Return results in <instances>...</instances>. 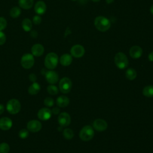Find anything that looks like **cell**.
I'll return each mask as SVG.
<instances>
[{
    "instance_id": "obj_1",
    "label": "cell",
    "mask_w": 153,
    "mask_h": 153,
    "mask_svg": "<svg viewBox=\"0 0 153 153\" xmlns=\"http://www.w3.org/2000/svg\"><path fill=\"white\" fill-rule=\"evenodd\" d=\"M96 28L100 32H106L111 27L110 21L103 16H98L94 20Z\"/></svg>"
},
{
    "instance_id": "obj_2",
    "label": "cell",
    "mask_w": 153,
    "mask_h": 153,
    "mask_svg": "<svg viewBox=\"0 0 153 153\" xmlns=\"http://www.w3.org/2000/svg\"><path fill=\"white\" fill-rule=\"evenodd\" d=\"M59 58L55 53H49L47 54L44 60L45 66L48 69H54L58 64Z\"/></svg>"
},
{
    "instance_id": "obj_3",
    "label": "cell",
    "mask_w": 153,
    "mask_h": 153,
    "mask_svg": "<svg viewBox=\"0 0 153 153\" xmlns=\"http://www.w3.org/2000/svg\"><path fill=\"white\" fill-rule=\"evenodd\" d=\"M114 62L117 67L120 69H125L128 66V60L127 57L122 52H119L115 54L114 57Z\"/></svg>"
},
{
    "instance_id": "obj_4",
    "label": "cell",
    "mask_w": 153,
    "mask_h": 153,
    "mask_svg": "<svg viewBox=\"0 0 153 153\" xmlns=\"http://www.w3.org/2000/svg\"><path fill=\"white\" fill-rule=\"evenodd\" d=\"M94 134V130L90 126H85L81 130L79 136L80 139L85 142H87L92 139Z\"/></svg>"
},
{
    "instance_id": "obj_5",
    "label": "cell",
    "mask_w": 153,
    "mask_h": 153,
    "mask_svg": "<svg viewBox=\"0 0 153 153\" xmlns=\"http://www.w3.org/2000/svg\"><path fill=\"white\" fill-rule=\"evenodd\" d=\"M6 108L10 114H16L20 111L21 105L18 100L16 99H11L7 103Z\"/></svg>"
},
{
    "instance_id": "obj_6",
    "label": "cell",
    "mask_w": 153,
    "mask_h": 153,
    "mask_svg": "<svg viewBox=\"0 0 153 153\" xmlns=\"http://www.w3.org/2000/svg\"><path fill=\"white\" fill-rule=\"evenodd\" d=\"M35 62V59L33 56L30 53H26L23 54L21 58L20 63L22 67L25 69L31 68Z\"/></svg>"
},
{
    "instance_id": "obj_7",
    "label": "cell",
    "mask_w": 153,
    "mask_h": 153,
    "mask_svg": "<svg viewBox=\"0 0 153 153\" xmlns=\"http://www.w3.org/2000/svg\"><path fill=\"white\" fill-rule=\"evenodd\" d=\"M72 86L71 80L67 77H64L60 80L59 82V88L62 93L67 94L70 92Z\"/></svg>"
},
{
    "instance_id": "obj_8",
    "label": "cell",
    "mask_w": 153,
    "mask_h": 153,
    "mask_svg": "<svg viewBox=\"0 0 153 153\" xmlns=\"http://www.w3.org/2000/svg\"><path fill=\"white\" fill-rule=\"evenodd\" d=\"M85 53V49L81 45L76 44L72 47L71 49V56L75 58H79L84 56Z\"/></svg>"
},
{
    "instance_id": "obj_9",
    "label": "cell",
    "mask_w": 153,
    "mask_h": 153,
    "mask_svg": "<svg viewBox=\"0 0 153 153\" xmlns=\"http://www.w3.org/2000/svg\"><path fill=\"white\" fill-rule=\"evenodd\" d=\"M58 123L61 127H67L71 123V117L67 112H62L58 117Z\"/></svg>"
},
{
    "instance_id": "obj_10",
    "label": "cell",
    "mask_w": 153,
    "mask_h": 153,
    "mask_svg": "<svg viewBox=\"0 0 153 153\" xmlns=\"http://www.w3.org/2000/svg\"><path fill=\"white\" fill-rule=\"evenodd\" d=\"M42 128V124L38 120H33L29 121L27 124V129L31 132H38Z\"/></svg>"
},
{
    "instance_id": "obj_11",
    "label": "cell",
    "mask_w": 153,
    "mask_h": 153,
    "mask_svg": "<svg viewBox=\"0 0 153 153\" xmlns=\"http://www.w3.org/2000/svg\"><path fill=\"white\" fill-rule=\"evenodd\" d=\"M51 111L48 108H42L39 110L37 114L38 118L42 121L49 120L51 117Z\"/></svg>"
},
{
    "instance_id": "obj_12",
    "label": "cell",
    "mask_w": 153,
    "mask_h": 153,
    "mask_svg": "<svg viewBox=\"0 0 153 153\" xmlns=\"http://www.w3.org/2000/svg\"><path fill=\"white\" fill-rule=\"evenodd\" d=\"M93 128L98 131H103L108 127V124L103 119H96L93 123Z\"/></svg>"
},
{
    "instance_id": "obj_13",
    "label": "cell",
    "mask_w": 153,
    "mask_h": 153,
    "mask_svg": "<svg viewBox=\"0 0 153 153\" xmlns=\"http://www.w3.org/2000/svg\"><path fill=\"white\" fill-rule=\"evenodd\" d=\"M45 76L47 81L50 84H56L59 80V75L57 73L54 71H47Z\"/></svg>"
},
{
    "instance_id": "obj_14",
    "label": "cell",
    "mask_w": 153,
    "mask_h": 153,
    "mask_svg": "<svg viewBox=\"0 0 153 153\" xmlns=\"http://www.w3.org/2000/svg\"><path fill=\"white\" fill-rule=\"evenodd\" d=\"M13 126L12 121L10 118L5 117L0 119V128L2 130H8Z\"/></svg>"
},
{
    "instance_id": "obj_15",
    "label": "cell",
    "mask_w": 153,
    "mask_h": 153,
    "mask_svg": "<svg viewBox=\"0 0 153 153\" xmlns=\"http://www.w3.org/2000/svg\"><path fill=\"white\" fill-rule=\"evenodd\" d=\"M129 54L133 59H139L142 54V49L138 45H134L130 48Z\"/></svg>"
},
{
    "instance_id": "obj_16",
    "label": "cell",
    "mask_w": 153,
    "mask_h": 153,
    "mask_svg": "<svg viewBox=\"0 0 153 153\" xmlns=\"http://www.w3.org/2000/svg\"><path fill=\"white\" fill-rule=\"evenodd\" d=\"M34 10L35 13L38 15L44 14L47 10V6L45 3L42 1H38L34 7Z\"/></svg>"
},
{
    "instance_id": "obj_17",
    "label": "cell",
    "mask_w": 153,
    "mask_h": 153,
    "mask_svg": "<svg viewBox=\"0 0 153 153\" xmlns=\"http://www.w3.org/2000/svg\"><path fill=\"white\" fill-rule=\"evenodd\" d=\"M44 52V48L42 45L40 44H34L31 48V53L33 56L39 57L43 54Z\"/></svg>"
},
{
    "instance_id": "obj_18",
    "label": "cell",
    "mask_w": 153,
    "mask_h": 153,
    "mask_svg": "<svg viewBox=\"0 0 153 153\" xmlns=\"http://www.w3.org/2000/svg\"><path fill=\"white\" fill-rule=\"evenodd\" d=\"M72 62V56L69 54H64L60 58V63L62 66H68L71 64Z\"/></svg>"
},
{
    "instance_id": "obj_19",
    "label": "cell",
    "mask_w": 153,
    "mask_h": 153,
    "mask_svg": "<svg viewBox=\"0 0 153 153\" xmlns=\"http://www.w3.org/2000/svg\"><path fill=\"white\" fill-rule=\"evenodd\" d=\"M69 103V99L67 96H60L56 100V104L59 107L64 108L67 106Z\"/></svg>"
},
{
    "instance_id": "obj_20",
    "label": "cell",
    "mask_w": 153,
    "mask_h": 153,
    "mask_svg": "<svg viewBox=\"0 0 153 153\" xmlns=\"http://www.w3.org/2000/svg\"><path fill=\"white\" fill-rule=\"evenodd\" d=\"M18 3L20 8L25 10H29L33 7V0H19Z\"/></svg>"
},
{
    "instance_id": "obj_21",
    "label": "cell",
    "mask_w": 153,
    "mask_h": 153,
    "mask_svg": "<svg viewBox=\"0 0 153 153\" xmlns=\"http://www.w3.org/2000/svg\"><path fill=\"white\" fill-rule=\"evenodd\" d=\"M41 90V86L38 82H33L28 88V93L31 95L38 94Z\"/></svg>"
},
{
    "instance_id": "obj_22",
    "label": "cell",
    "mask_w": 153,
    "mask_h": 153,
    "mask_svg": "<svg viewBox=\"0 0 153 153\" xmlns=\"http://www.w3.org/2000/svg\"><path fill=\"white\" fill-rule=\"evenodd\" d=\"M22 26L23 29L25 32H29L31 30L32 27V22L29 19L26 18L22 21Z\"/></svg>"
},
{
    "instance_id": "obj_23",
    "label": "cell",
    "mask_w": 153,
    "mask_h": 153,
    "mask_svg": "<svg viewBox=\"0 0 153 153\" xmlns=\"http://www.w3.org/2000/svg\"><path fill=\"white\" fill-rule=\"evenodd\" d=\"M126 77L128 80H133L137 76L136 71L133 68H128L126 71Z\"/></svg>"
},
{
    "instance_id": "obj_24",
    "label": "cell",
    "mask_w": 153,
    "mask_h": 153,
    "mask_svg": "<svg viewBox=\"0 0 153 153\" xmlns=\"http://www.w3.org/2000/svg\"><path fill=\"white\" fill-rule=\"evenodd\" d=\"M143 94L147 97H153V85H148L143 88Z\"/></svg>"
},
{
    "instance_id": "obj_25",
    "label": "cell",
    "mask_w": 153,
    "mask_h": 153,
    "mask_svg": "<svg viewBox=\"0 0 153 153\" xmlns=\"http://www.w3.org/2000/svg\"><path fill=\"white\" fill-rule=\"evenodd\" d=\"M21 14V10L18 7H13L10 11V15L12 18H17Z\"/></svg>"
},
{
    "instance_id": "obj_26",
    "label": "cell",
    "mask_w": 153,
    "mask_h": 153,
    "mask_svg": "<svg viewBox=\"0 0 153 153\" xmlns=\"http://www.w3.org/2000/svg\"><path fill=\"white\" fill-rule=\"evenodd\" d=\"M63 135L65 139L69 140V139H71L74 137V131L72 129L67 128L63 130Z\"/></svg>"
},
{
    "instance_id": "obj_27",
    "label": "cell",
    "mask_w": 153,
    "mask_h": 153,
    "mask_svg": "<svg viewBox=\"0 0 153 153\" xmlns=\"http://www.w3.org/2000/svg\"><path fill=\"white\" fill-rule=\"evenodd\" d=\"M47 90L48 93L51 95H56L59 92V90H58L57 87L53 84L48 85L47 88Z\"/></svg>"
},
{
    "instance_id": "obj_28",
    "label": "cell",
    "mask_w": 153,
    "mask_h": 153,
    "mask_svg": "<svg viewBox=\"0 0 153 153\" xmlns=\"http://www.w3.org/2000/svg\"><path fill=\"white\" fill-rule=\"evenodd\" d=\"M10 151V146L8 143L3 142L0 144V153H8Z\"/></svg>"
},
{
    "instance_id": "obj_29",
    "label": "cell",
    "mask_w": 153,
    "mask_h": 153,
    "mask_svg": "<svg viewBox=\"0 0 153 153\" xmlns=\"http://www.w3.org/2000/svg\"><path fill=\"white\" fill-rule=\"evenodd\" d=\"M29 136V130L23 128L19 132V136L22 139H26Z\"/></svg>"
},
{
    "instance_id": "obj_30",
    "label": "cell",
    "mask_w": 153,
    "mask_h": 153,
    "mask_svg": "<svg viewBox=\"0 0 153 153\" xmlns=\"http://www.w3.org/2000/svg\"><path fill=\"white\" fill-rule=\"evenodd\" d=\"M44 105L47 107H51L54 105V100L50 97H46L44 100Z\"/></svg>"
},
{
    "instance_id": "obj_31",
    "label": "cell",
    "mask_w": 153,
    "mask_h": 153,
    "mask_svg": "<svg viewBox=\"0 0 153 153\" xmlns=\"http://www.w3.org/2000/svg\"><path fill=\"white\" fill-rule=\"evenodd\" d=\"M7 25V20L5 18L2 17H0V31L3 30L5 29Z\"/></svg>"
},
{
    "instance_id": "obj_32",
    "label": "cell",
    "mask_w": 153,
    "mask_h": 153,
    "mask_svg": "<svg viewBox=\"0 0 153 153\" xmlns=\"http://www.w3.org/2000/svg\"><path fill=\"white\" fill-rule=\"evenodd\" d=\"M41 17L39 16V15H36L33 17V22L36 25H39L41 23Z\"/></svg>"
},
{
    "instance_id": "obj_33",
    "label": "cell",
    "mask_w": 153,
    "mask_h": 153,
    "mask_svg": "<svg viewBox=\"0 0 153 153\" xmlns=\"http://www.w3.org/2000/svg\"><path fill=\"white\" fill-rule=\"evenodd\" d=\"M5 41H6L5 34L2 31H0V45H2L4 44H5Z\"/></svg>"
},
{
    "instance_id": "obj_34",
    "label": "cell",
    "mask_w": 153,
    "mask_h": 153,
    "mask_svg": "<svg viewBox=\"0 0 153 153\" xmlns=\"http://www.w3.org/2000/svg\"><path fill=\"white\" fill-rule=\"evenodd\" d=\"M29 78L30 81L34 82L36 80V75L35 74H30L29 76Z\"/></svg>"
},
{
    "instance_id": "obj_35",
    "label": "cell",
    "mask_w": 153,
    "mask_h": 153,
    "mask_svg": "<svg viewBox=\"0 0 153 153\" xmlns=\"http://www.w3.org/2000/svg\"><path fill=\"white\" fill-rule=\"evenodd\" d=\"M51 112L54 114H58L60 112V109L57 107H55L53 108V109L51 110Z\"/></svg>"
},
{
    "instance_id": "obj_36",
    "label": "cell",
    "mask_w": 153,
    "mask_h": 153,
    "mask_svg": "<svg viewBox=\"0 0 153 153\" xmlns=\"http://www.w3.org/2000/svg\"><path fill=\"white\" fill-rule=\"evenodd\" d=\"M148 59L151 62L153 61V51L149 54V55H148Z\"/></svg>"
},
{
    "instance_id": "obj_37",
    "label": "cell",
    "mask_w": 153,
    "mask_h": 153,
    "mask_svg": "<svg viewBox=\"0 0 153 153\" xmlns=\"http://www.w3.org/2000/svg\"><path fill=\"white\" fill-rule=\"evenodd\" d=\"M4 109H4V105H2V104H0V115L2 114L4 112Z\"/></svg>"
},
{
    "instance_id": "obj_38",
    "label": "cell",
    "mask_w": 153,
    "mask_h": 153,
    "mask_svg": "<svg viewBox=\"0 0 153 153\" xmlns=\"http://www.w3.org/2000/svg\"><path fill=\"white\" fill-rule=\"evenodd\" d=\"M114 1V0H106V2L108 4H110L111 3H112Z\"/></svg>"
},
{
    "instance_id": "obj_39",
    "label": "cell",
    "mask_w": 153,
    "mask_h": 153,
    "mask_svg": "<svg viewBox=\"0 0 153 153\" xmlns=\"http://www.w3.org/2000/svg\"><path fill=\"white\" fill-rule=\"evenodd\" d=\"M150 12L151 13V14L153 15V5H151V8H150Z\"/></svg>"
},
{
    "instance_id": "obj_40",
    "label": "cell",
    "mask_w": 153,
    "mask_h": 153,
    "mask_svg": "<svg viewBox=\"0 0 153 153\" xmlns=\"http://www.w3.org/2000/svg\"><path fill=\"white\" fill-rule=\"evenodd\" d=\"M91 1H93V2H99L100 0H91Z\"/></svg>"
},
{
    "instance_id": "obj_41",
    "label": "cell",
    "mask_w": 153,
    "mask_h": 153,
    "mask_svg": "<svg viewBox=\"0 0 153 153\" xmlns=\"http://www.w3.org/2000/svg\"><path fill=\"white\" fill-rule=\"evenodd\" d=\"M72 1H77V0H72Z\"/></svg>"
}]
</instances>
